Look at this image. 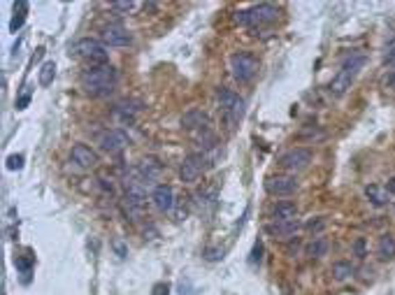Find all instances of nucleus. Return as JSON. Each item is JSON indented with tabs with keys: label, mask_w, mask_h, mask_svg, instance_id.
<instances>
[{
	"label": "nucleus",
	"mask_w": 395,
	"mask_h": 295,
	"mask_svg": "<svg viewBox=\"0 0 395 295\" xmlns=\"http://www.w3.org/2000/svg\"><path fill=\"white\" fill-rule=\"evenodd\" d=\"M377 256L381 260H393L395 258V237L393 235H381L377 242Z\"/></svg>",
	"instance_id": "f3484780"
},
{
	"label": "nucleus",
	"mask_w": 395,
	"mask_h": 295,
	"mask_svg": "<svg viewBox=\"0 0 395 295\" xmlns=\"http://www.w3.org/2000/svg\"><path fill=\"white\" fill-rule=\"evenodd\" d=\"M207 167V158L205 153H198L193 151L189 156H184L182 165H179V179H182L184 184H196L200 177H203Z\"/></svg>",
	"instance_id": "0eeeda50"
},
{
	"label": "nucleus",
	"mask_w": 395,
	"mask_h": 295,
	"mask_svg": "<svg viewBox=\"0 0 395 295\" xmlns=\"http://www.w3.org/2000/svg\"><path fill=\"white\" fill-rule=\"evenodd\" d=\"M305 230H310V233H321L326 228V219L323 217H312V219H307L305 221Z\"/></svg>",
	"instance_id": "5701e85b"
},
{
	"label": "nucleus",
	"mask_w": 395,
	"mask_h": 295,
	"mask_svg": "<svg viewBox=\"0 0 395 295\" xmlns=\"http://www.w3.org/2000/svg\"><path fill=\"white\" fill-rule=\"evenodd\" d=\"M182 126L189 130H207V126H210V119H207V114L203 110H189L182 117Z\"/></svg>",
	"instance_id": "dca6fc26"
},
{
	"label": "nucleus",
	"mask_w": 395,
	"mask_h": 295,
	"mask_svg": "<svg viewBox=\"0 0 395 295\" xmlns=\"http://www.w3.org/2000/svg\"><path fill=\"white\" fill-rule=\"evenodd\" d=\"M72 53L82 58L86 68H96V65L110 63V51H107V47L100 42V40H91V37L79 40V42H75V47H72Z\"/></svg>",
	"instance_id": "20e7f679"
},
{
	"label": "nucleus",
	"mask_w": 395,
	"mask_h": 295,
	"mask_svg": "<svg viewBox=\"0 0 395 295\" xmlns=\"http://www.w3.org/2000/svg\"><path fill=\"white\" fill-rule=\"evenodd\" d=\"M230 72L239 84H246L256 77L258 72V58L249 51H237L230 56Z\"/></svg>",
	"instance_id": "39448f33"
},
{
	"label": "nucleus",
	"mask_w": 395,
	"mask_h": 295,
	"mask_svg": "<svg viewBox=\"0 0 395 295\" xmlns=\"http://www.w3.org/2000/svg\"><path fill=\"white\" fill-rule=\"evenodd\" d=\"M153 291H156V295H167V291H170V288L163 286V284H158L156 288H153Z\"/></svg>",
	"instance_id": "7c9ffc66"
},
{
	"label": "nucleus",
	"mask_w": 395,
	"mask_h": 295,
	"mask_svg": "<svg viewBox=\"0 0 395 295\" xmlns=\"http://www.w3.org/2000/svg\"><path fill=\"white\" fill-rule=\"evenodd\" d=\"M365 65V56L363 53H351L349 58L342 63V68L337 70V75L333 77V82L328 84V91H330L333 98H342L346 91L351 89V84L356 82L360 68Z\"/></svg>",
	"instance_id": "f03ea898"
},
{
	"label": "nucleus",
	"mask_w": 395,
	"mask_h": 295,
	"mask_svg": "<svg viewBox=\"0 0 395 295\" xmlns=\"http://www.w3.org/2000/svg\"><path fill=\"white\" fill-rule=\"evenodd\" d=\"M98 144L100 149H103L105 153H110V156H117V153H121L126 146H128V135H126L124 130H105L103 135L98 137Z\"/></svg>",
	"instance_id": "9d476101"
},
{
	"label": "nucleus",
	"mask_w": 395,
	"mask_h": 295,
	"mask_svg": "<svg viewBox=\"0 0 395 295\" xmlns=\"http://www.w3.org/2000/svg\"><path fill=\"white\" fill-rule=\"evenodd\" d=\"M312 163V151L310 149H303V146H296V149H289L286 153H281L279 156V165L284 167V170L289 172H300L305 170L307 165Z\"/></svg>",
	"instance_id": "1a4fd4ad"
},
{
	"label": "nucleus",
	"mask_w": 395,
	"mask_h": 295,
	"mask_svg": "<svg viewBox=\"0 0 395 295\" xmlns=\"http://www.w3.org/2000/svg\"><path fill=\"white\" fill-rule=\"evenodd\" d=\"M110 8L115 12H133L137 8V3H112Z\"/></svg>",
	"instance_id": "b1692460"
},
{
	"label": "nucleus",
	"mask_w": 395,
	"mask_h": 295,
	"mask_svg": "<svg viewBox=\"0 0 395 295\" xmlns=\"http://www.w3.org/2000/svg\"><path fill=\"white\" fill-rule=\"evenodd\" d=\"M8 167H10V170H22V167H24V156H19V153H17V156H10L8 158Z\"/></svg>",
	"instance_id": "a878e982"
},
{
	"label": "nucleus",
	"mask_w": 395,
	"mask_h": 295,
	"mask_svg": "<svg viewBox=\"0 0 395 295\" xmlns=\"http://www.w3.org/2000/svg\"><path fill=\"white\" fill-rule=\"evenodd\" d=\"M100 42L105 47H126L131 44V33L124 28L121 24H107L100 31Z\"/></svg>",
	"instance_id": "9b49d317"
},
{
	"label": "nucleus",
	"mask_w": 395,
	"mask_h": 295,
	"mask_svg": "<svg viewBox=\"0 0 395 295\" xmlns=\"http://www.w3.org/2000/svg\"><path fill=\"white\" fill-rule=\"evenodd\" d=\"M277 19H279V8L272 3H258V5H251V8L237 12V24H242L251 31L272 26Z\"/></svg>",
	"instance_id": "7ed1b4c3"
},
{
	"label": "nucleus",
	"mask_w": 395,
	"mask_h": 295,
	"mask_svg": "<svg viewBox=\"0 0 395 295\" xmlns=\"http://www.w3.org/2000/svg\"><path fill=\"white\" fill-rule=\"evenodd\" d=\"M151 200L158 212H170L172 207H175V191H172V186H167V184H158V186H153Z\"/></svg>",
	"instance_id": "4468645a"
},
{
	"label": "nucleus",
	"mask_w": 395,
	"mask_h": 295,
	"mask_svg": "<svg viewBox=\"0 0 395 295\" xmlns=\"http://www.w3.org/2000/svg\"><path fill=\"white\" fill-rule=\"evenodd\" d=\"M330 274H333L335 281H346L353 274V265L349 263V260H337V263H333Z\"/></svg>",
	"instance_id": "6ab92c4d"
},
{
	"label": "nucleus",
	"mask_w": 395,
	"mask_h": 295,
	"mask_svg": "<svg viewBox=\"0 0 395 295\" xmlns=\"http://www.w3.org/2000/svg\"><path fill=\"white\" fill-rule=\"evenodd\" d=\"M26 12H28V5H26V3H17V5H15V17H12V22H10V31H12V33H17V31L24 26Z\"/></svg>",
	"instance_id": "aec40b11"
},
{
	"label": "nucleus",
	"mask_w": 395,
	"mask_h": 295,
	"mask_svg": "<svg viewBox=\"0 0 395 295\" xmlns=\"http://www.w3.org/2000/svg\"><path fill=\"white\" fill-rule=\"evenodd\" d=\"M353 253H356L358 258H365L367 253H365V239L363 237H358L356 242H353Z\"/></svg>",
	"instance_id": "393cba45"
},
{
	"label": "nucleus",
	"mask_w": 395,
	"mask_h": 295,
	"mask_svg": "<svg viewBox=\"0 0 395 295\" xmlns=\"http://www.w3.org/2000/svg\"><path fill=\"white\" fill-rule=\"evenodd\" d=\"M265 191L272 198H286L298 191V179L291 174H272L265 179Z\"/></svg>",
	"instance_id": "6e6552de"
},
{
	"label": "nucleus",
	"mask_w": 395,
	"mask_h": 295,
	"mask_svg": "<svg viewBox=\"0 0 395 295\" xmlns=\"http://www.w3.org/2000/svg\"><path fill=\"white\" fill-rule=\"evenodd\" d=\"M70 158L75 160V163L82 167V170H93V167L98 165V153L91 149L89 144H75L70 151Z\"/></svg>",
	"instance_id": "ddd939ff"
},
{
	"label": "nucleus",
	"mask_w": 395,
	"mask_h": 295,
	"mask_svg": "<svg viewBox=\"0 0 395 295\" xmlns=\"http://www.w3.org/2000/svg\"><path fill=\"white\" fill-rule=\"evenodd\" d=\"M112 246H115V251H117V253H119V256H121V258L126 256V253H128V249H126V246H124L121 242H115Z\"/></svg>",
	"instance_id": "bb28decb"
},
{
	"label": "nucleus",
	"mask_w": 395,
	"mask_h": 295,
	"mask_svg": "<svg viewBox=\"0 0 395 295\" xmlns=\"http://www.w3.org/2000/svg\"><path fill=\"white\" fill-rule=\"evenodd\" d=\"M217 100H219V107L224 110L226 119H228L230 124H237L239 119L244 117V100L239 98L235 91L221 86V89L217 91Z\"/></svg>",
	"instance_id": "423d86ee"
},
{
	"label": "nucleus",
	"mask_w": 395,
	"mask_h": 295,
	"mask_svg": "<svg viewBox=\"0 0 395 295\" xmlns=\"http://www.w3.org/2000/svg\"><path fill=\"white\" fill-rule=\"evenodd\" d=\"M300 221H281V224H274V221H270V224L265 226V233L270 235V237L274 239H291L296 237V235L300 233Z\"/></svg>",
	"instance_id": "f8f14e48"
},
{
	"label": "nucleus",
	"mask_w": 395,
	"mask_h": 295,
	"mask_svg": "<svg viewBox=\"0 0 395 295\" xmlns=\"http://www.w3.org/2000/svg\"><path fill=\"white\" fill-rule=\"evenodd\" d=\"M386 191H388V196H395V177L386 184Z\"/></svg>",
	"instance_id": "c85d7f7f"
},
{
	"label": "nucleus",
	"mask_w": 395,
	"mask_h": 295,
	"mask_svg": "<svg viewBox=\"0 0 395 295\" xmlns=\"http://www.w3.org/2000/svg\"><path fill=\"white\" fill-rule=\"evenodd\" d=\"M365 198L370 200L374 207H384L388 203V191L381 189L379 184H370V186H365Z\"/></svg>",
	"instance_id": "a211bd4d"
},
{
	"label": "nucleus",
	"mask_w": 395,
	"mask_h": 295,
	"mask_svg": "<svg viewBox=\"0 0 395 295\" xmlns=\"http://www.w3.org/2000/svg\"><path fill=\"white\" fill-rule=\"evenodd\" d=\"M28 100H31V96H22V98H19V103H17L19 110H26V105H28Z\"/></svg>",
	"instance_id": "cd10ccee"
},
{
	"label": "nucleus",
	"mask_w": 395,
	"mask_h": 295,
	"mask_svg": "<svg viewBox=\"0 0 395 295\" xmlns=\"http://www.w3.org/2000/svg\"><path fill=\"white\" fill-rule=\"evenodd\" d=\"M386 86H388V89H395V70L391 72V75H388V79H386Z\"/></svg>",
	"instance_id": "c756f323"
},
{
	"label": "nucleus",
	"mask_w": 395,
	"mask_h": 295,
	"mask_svg": "<svg viewBox=\"0 0 395 295\" xmlns=\"http://www.w3.org/2000/svg\"><path fill=\"white\" fill-rule=\"evenodd\" d=\"M117 70L112 68L110 63L107 65H96V68H86L79 77L82 82V89L89 93V96H107L117 84Z\"/></svg>",
	"instance_id": "f257e3e1"
},
{
	"label": "nucleus",
	"mask_w": 395,
	"mask_h": 295,
	"mask_svg": "<svg viewBox=\"0 0 395 295\" xmlns=\"http://www.w3.org/2000/svg\"><path fill=\"white\" fill-rule=\"evenodd\" d=\"M53 77H56V65H53L51 61L42 63V68H40V84L49 86L53 82Z\"/></svg>",
	"instance_id": "4be33fe9"
},
{
	"label": "nucleus",
	"mask_w": 395,
	"mask_h": 295,
	"mask_svg": "<svg viewBox=\"0 0 395 295\" xmlns=\"http://www.w3.org/2000/svg\"><path fill=\"white\" fill-rule=\"evenodd\" d=\"M296 219H298L296 203H291V200H279V203L272 205L270 221H274V224H281V221H296Z\"/></svg>",
	"instance_id": "2eb2a0df"
},
{
	"label": "nucleus",
	"mask_w": 395,
	"mask_h": 295,
	"mask_svg": "<svg viewBox=\"0 0 395 295\" xmlns=\"http://www.w3.org/2000/svg\"><path fill=\"white\" fill-rule=\"evenodd\" d=\"M326 251H328V242H326V237H314L310 244H307V256H312V258H321V256H326Z\"/></svg>",
	"instance_id": "412c9836"
}]
</instances>
